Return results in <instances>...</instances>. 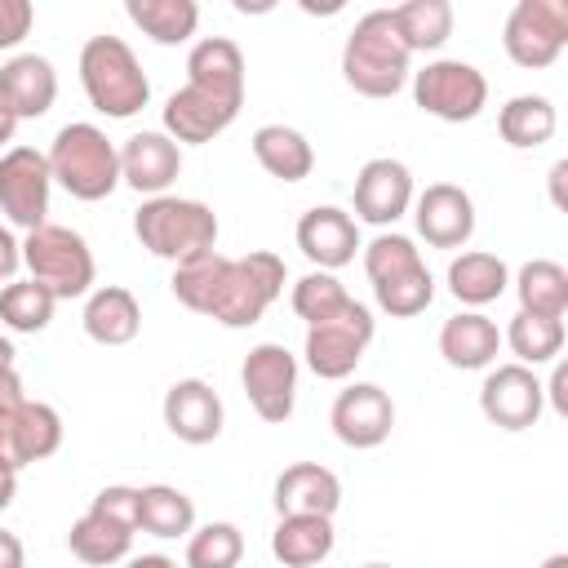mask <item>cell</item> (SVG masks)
<instances>
[{"label":"cell","instance_id":"bcb514c9","mask_svg":"<svg viewBox=\"0 0 568 568\" xmlns=\"http://www.w3.org/2000/svg\"><path fill=\"white\" fill-rule=\"evenodd\" d=\"M0 568H27V550L9 528H0Z\"/></svg>","mask_w":568,"mask_h":568},{"label":"cell","instance_id":"7c38bea8","mask_svg":"<svg viewBox=\"0 0 568 568\" xmlns=\"http://www.w3.org/2000/svg\"><path fill=\"white\" fill-rule=\"evenodd\" d=\"M62 448V417L58 408L40 399H22L13 408H0V470H22L31 462H44Z\"/></svg>","mask_w":568,"mask_h":568},{"label":"cell","instance_id":"f6af8a7d","mask_svg":"<svg viewBox=\"0 0 568 568\" xmlns=\"http://www.w3.org/2000/svg\"><path fill=\"white\" fill-rule=\"evenodd\" d=\"M27 395H22V377H18V368L13 364H0V408H13V404H22Z\"/></svg>","mask_w":568,"mask_h":568},{"label":"cell","instance_id":"30bf717a","mask_svg":"<svg viewBox=\"0 0 568 568\" xmlns=\"http://www.w3.org/2000/svg\"><path fill=\"white\" fill-rule=\"evenodd\" d=\"M240 382H244V395L253 404V413L271 426L288 422L293 417V399H297V355L284 346V342H257L248 355H244V368H240Z\"/></svg>","mask_w":568,"mask_h":568},{"label":"cell","instance_id":"ac0fdd59","mask_svg":"<svg viewBox=\"0 0 568 568\" xmlns=\"http://www.w3.org/2000/svg\"><path fill=\"white\" fill-rule=\"evenodd\" d=\"M297 248L306 253V262H315L320 271H337L346 262H355V248L359 244V222L337 209V204H315L297 217Z\"/></svg>","mask_w":568,"mask_h":568},{"label":"cell","instance_id":"8d00e7d4","mask_svg":"<svg viewBox=\"0 0 568 568\" xmlns=\"http://www.w3.org/2000/svg\"><path fill=\"white\" fill-rule=\"evenodd\" d=\"M222 271H226V257L213 248V253H200L191 262H178L173 266V297L195 311V315H209L213 297H217V284H222Z\"/></svg>","mask_w":568,"mask_h":568},{"label":"cell","instance_id":"ffe728a7","mask_svg":"<svg viewBox=\"0 0 568 568\" xmlns=\"http://www.w3.org/2000/svg\"><path fill=\"white\" fill-rule=\"evenodd\" d=\"M164 426L182 444H213L222 435V399L204 377H182L164 390Z\"/></svg>","mask_w":568,"mask_h":568},{"label":"cell","instance_id":"9a60e30c","mask_svg":"<svg viewBox=\"0 0 568 568\" xmlns=\"http://www.w3.org/2000/svg\"><path fill=\"white\" fill-rule=\"evenodd\" d=\"M351 200H355V217L359 222H368V226H395L413 209V173H408V164H399L390 155L368 160L355 173Z\"/></svg>","mask_w":568,"mask_h":568},{"label":"cell","instance_id":"f907efd6","mask_svg":"<svg viewBox=\"0 0 568 568\" xmlns=\"http://www.w3.org/2000/svg\"><path fill=\"white\" fill-rule=\"evenodd\" d=\"M13 493H18V475L13 470H0V510L13 501Z\"/></svg>","mask_w":568,"mask_h":568},{"label":"cell","instance_id":"836d02e7","mask_svg":"<svg viewBox=\"0 0 568 568\" xmlns=\"http://www.w3.org/2000/svg\"><path fill=\"white\" fill-rule=\"evenodd\" d=\"M501 342L515 351V364H524V368L555 364L559 351H564V320H546V315L515 311V320L506 324Z\"/></svg>","mask_w":568,"mask_h":568},{"label":"cell","instance_id":"ab89813d","mask_svg":"<svg viewBox=\"0 0 568 568\" xmlns=\"http://www.w3.org/2000/svg\"><path fill=\"white\" fill-rule=\"evenodd\" d=\"M288 302H293V315L306 320V328H311V324L337 315V311L351 302V293L342 288V280H337L333 271H311V275H302V280L293 284Z\"/></svg>","mask_w":568,"mask_h":568},{"label":"cell","instance_id":"11a10c76","mask_svg":"<svg viewBox=\"0 0 568 568\" xmlns=\"http://www.w3.org/2000/svg\"><path fill=\"white\" fill-rule=\"evenodd\" d=\"M364 568H390V564H364Z\"/></svg>","mask_w":568,"mask_h":568},{"label":"cell","instance_id":"6da1fadb","mask_svg":"<svg viewBox=\"0 0 568 568\" xmlns=\"http://www.w3.org/2000/svg\"><path fill=\"white\" fill-rule=\"evenodd\" d=\"M408 58L390 9H368L342 44V75L364 98H395L408 80Z\"/></svg>","mask_w":568,"mask_h":568},{"label":"cell","instance_id":"d6986e66","mask_svg":"<svg viewBox=\"0 0 568 568\" xmlns=\"http://www.w3.org/2000/svg\"><path fill=\"white\" fill-rule=\"evenodd\" d=\"M186 84L226 102V106H244V53H240V44L226 36L195 40L186 53Z\"/></svg>","mask_w":568,"mask_h":568},{"label":"cell","instance_id":"7dc6e473","mask_svg":"<svg viewBox=\"0 0 568 568\" xmlns=\"http://www.w3.org/2000/svg\"><path fill=\"white\" fill-rule=\"evenodd\" d=\"M568 368L564 364H555V373H550V386H541V395H550V404H555V413H568Z\"/></svg>","mask_w":568,"mask_h":568},{"label":"cell","instance_id":"ba28073f","mask_svg":"<svg viewBox=\"0 0 568 568\" xmlns=\"http://www.w3.org/2000/svg\"><path fill=\"white\" fill-rule=\"evenodd\" d=\"M413 102L444 124H466L488 106V80L462 58H435L413 75Z\"/></svg>","mask_w":568,"mask_h":568},{"label":"cell","instance_id":"e575fe53","mask_svg":"<svg viewBox=\"0 0 568 568\" xmlns=\"http://www.w3.org/2000/svg\"><path fill=\"white\" fill-rule=\"evenodd\" d=\"M142 506H138V528L151 537H186L195 528V501L173 488V484H146L138 488Z\"/></svg>","mask_w":568,"mask_h":568},{"label":"cell","instance_id":"603a6c76","mask_svg":"<svg viewBox=\"0 0 568 568\" xmlns=\"http://www.w3.org/2000/svg\"><path fill=\"white\" fill-rule=\"evenodd\" d=\"M235 115H240V106H226V102H217V98H209V93L182 84V89L169 93V102H164V133H169L178 146H182V142L200 146V142H213L217 133H226V129L235 124Z\"/></svg>","mask_w":568,"mask_h":568},{"label":"cell","instance_id":"44dd1931","mask_svg":"<svg viewBox=\"0 0 568 568\" xmlns=\"http://www.w3.org/2000/svg\"><path fill=\"white\" fill-rule=\"evenodd\" d=\"M58 98V71L40 53H13L0 67V106L13 120H40Z\"/></svg>","mask_w":568,"mask_h":568},{"label":"cell","instance_id":"7bdbcfd3","mask_svg":"<svg viewBox=\"0 0 568 568\" xmlns=\"http://www.w3.org/2000/svg\"><path fill=\"white\" fill-rule=\"evenodd\" d=\"M36 9L31 0H0V49H18L31 36Z\"/></svg>","mask_w":568,"mask_h":568},{"label":"cell","instance_id":"d6a6232c","mask_svg":"<svg viewBox=\"0 0 568 568\" xmlns=\"http://www.w3.org/2000/svg\"><path fill=\"white\" fill-rule=\"evenodd\" d=\"M67 546H71V555H75L80 564L106 568V564H120V559L129 555L133 532L120 528V524H111V519H102V515H93V510H84V515L71 524Z\"/></svg>","mask_w":568,"mask_h":568},{"label":"cell","instance_id":"5bb4252c","mask_svg":"<svg viewBox=\"0 0 568 568\" xmlns=\"http://www.w3.org/2000/svg\"><path fill=\"white\" fill-rule=\"evenodd\" d=\"M328 426H333V435L346 448H377V444L390 439L395 404H390V395L377 382H355V386L337 390L333 413H328Z\"/></svg>","mask_w":568,"mask_h":568},{"label":"cell","instance_id":"681fc988","mask_svg":"<svg viewBox=\"0 0 568 568\" xmlns=\"http://www.w3.org/2000/svg\"><path fill=\"white\" fill-rule=\"evenodd\" d=\"M129 568H178V559H169V555H133Z\"/></svg>","mask_w":568,"mask_h":568},{"label":"cell","instance_id":"d4e9b609","mask_svg":"<svg viewBox=\"0 0 568 568\" xmlns=\"http://www.w3.org/2000/svg\"><path fill=\"white\" fill-rule=\"evenodd\" d=\"M80 320H84V333L98 346H129L138 337V328H142V306H138V297L129 288L102 284V288L89 293Z\"/></svg>","mask_w":568,"mask_h":568},{"label":"cell","instance_id":"d590c367","mask_svg":"<svg viewBox=\"0 0 568 568\" xmlns=\"http://www.w3.org/2000/svg\"><path fill=\"white\" fill-rule=\"evenodd\" d=\"M53 306H58V297L44 284H36L31 275L9 280L0 288V324L13 328V333H44L49 320H53Z\"/></svg>","mask_w":568,"mask_h":568},{"label":"cell","instance_id":"2e32d148","mask_svg":"<svg viewBox=\"0 0 568 568\" xmlns=\"http://www.w3.org/2000/svg\"><path fill=\"white\" fill-rule=\"evenodd\" d=\"M413 222L430 248H462L475 235V200L457 182H430L413 200Z\"/></svg>","mask_w":568,"mask_h":568},{"label":"cell","instance_id":"7a4b0ae2","mask_svg":"<svg viewBox=\"0 0 568 568\" xmlns=\"http://www.w3.org/2000/svg\"><path fill=\"white\" fill-rule=\"evenodd\" d=\"M133 235L151 257H164L178 266V262H191L217 248V213L204 200L151 195L133 213Z\"/></svg>","mask_w":568,"mask_h":568},{"label":"cell","instance_id":"4fadbf2b","mask_svg":"<svg viewBox=\"0 0 568 568\" xmlns=\"http://www.w3.org/2000/svg\"><path fill=\"white\" fill-rule=\"evenodd\" d=\"M546 408V395H541V377L524 364H497L488 368L484 386H479V413L497 426V430H528L537 426Z\"/></svg>","mask_w":568,"mask_h":568},{"label":"cell","instance_id":"9c48e42d","mask_svg":"<svg viewBox=\"0 0 568 568\" xmlns=\"http://www.w3.org/2000/svg\"><path fill=\"white\" fill-rule=\"evenodd\" d=\"M568 44V4L564 0H519L506 13L501 49L515 67L541 71L550 67Z\"/></svg>","mask_w":568,"mask_h":568},{"label":"cell","instance_id":"60d3db41","mask_svg":"<svg viewBox=\"0 0 568 568\" xmlns=\"http://www.w3.org/2000/svg\"><path fill=\"white\" fill-rule=\"evenodd\" d=\"M422 266V248L408 240V235H395V231H382L377 240L364 244V275L368 284H382V280H395L404 271Z\"/></svg>","mask_w":568,"mask_h":568},{"label":"cell","instance_id":"1f68e13d","mask_svg":"<svg viewBox=\"0 0 568 568\" xmlns=\"http://www.w3.org/2000/svg\"><path fill=\"white\" fill-rule=\"evenodd\" d=\"M395 31L408 53H435L453 36V4L448 0H404L390 9Z\"/></svg>","mask_w":568,"mask_h":568},{"label":"cell","instance_id":"8fae6325","mask_svg":"<svg viewBox=\"0 0 568 568\" xmlns=\"http://www.w3.org/2000/svg\"><path fill=\"white\" fill-rule=\"evenodd\" d=\"M49 160L36 146H9L0 155V213L18 231H36L49 222Z\"/></svg>","mask_w":568,"mask_h":568},{"label":"cell","instance_id":"83f0119b","mask_svg":"<svg viewBox=\"0 0 568 568\" xmlns=\"http://www.w3.org/2000/svg\"><path fill=\"white\" fill-rule=\"evenodd\" d=\"M253 160L280 182H302L315 169V146L288 124H262L253 133Z\"/></svg>","mask_w":568,"mask_h":568},{"label":"cell","instance_id":"277c9868","mask_svg":"<svg viewBox=\"0 0 568 568\" xmlns=\"http://www.w3.org/2000/svg\"><path fill=\"white\" fill-rule=\"evenodd\" d=\"M80 84L93 111L129 120L151 102V80L120 36H89L80 49Z\"/></svg>","mask_w":568,"mask_h":568},{"label":"cell","instance_id":"484cf974","mask_svg":"<svg viewBox=\"0 0 568 568\" xmlns=\"http://www.w3.org/2000/svg\"><path fill=\"white\" fill-rule=\"evenodd\" d=\"M333 546H337V532H333V519L324 515H280L271 532V555L284 568H315L333 555Z\"/></svg>","mask_w":568,"mask_h":568},{"label":"cell","instance_id":"4316f807","mask_svg":"<svg viewBox=\"0 0 568 568\" xmlns=\"http://www.w3.org/2000/svg\"><path fill=\"white\" fill-rule=\"evenodd\" d=\"M506 284H510V266H506L497 253L470 248V253H457V257L448 262V293H453L462 306H470V311L497 302V297L506 293Z\"/></svg>","mask_w":568,"mask_h":568},{"label":"cell","instance_id":"b9f144b4","mask_svg":"<svg viewBox=\"0 0 568 568\" xmlns=\"http://www.w3.org/2000/svg\"><path fill=\"white\" fill-rule=\"evenodd\" d=\"M138 506H142V493L138 488H129V484H111V488H102L98 497H93V515H102V519H111V524H120V528H129V532H138Z\"/></svg>","mask_w":568,"mask_h":568},{"label":"cell","instance_id":"7402d4cb","mask_svg":"<svg viewBox=\"0 0 568 568\" xmlns=\"http://www.w3.org/2000/svg\"><path fill=\"white\" fill-rule=\"evenodd\" d=\"M271 497H275L280 515H324V519H333V510L342 506V479L320 462H293V466L280 470Z\"/></svg>","mask_w":568,"mask_h":568},{"label":"cell","instance_id":"e0dca14e","mask_svg":"<svg viewBox=\"0 0 568 568\" xmlns=\"http://www.w3.org/2000/svg\"><path fill=\"white\" fill-rule=\"evenodd\" d=\"M182 173V146L164 129H142L120 146V182L138 195H164Z\"/></svg>","mask_w":568,"mask_h":568},{"label":"cell","instance_id":"8992f818","mask_svg":"<svg viewBox=\"0 0 568 568\" xmlns=\"http://www.w3.org/2000/svg\"><path fill=\"white\" fill-rule=\"evenodd\" d=\"M280 293H284V257H275L266 248H253L244 257H226L209 320H217L222 328H248L266 315V306Z\"/></svg>","mask_w":568,"mask_h":568},{"label":"cell","instance_id":"74e56055","mask_svg":"<svg viewBox=\"0 0 568 568\" xmlns=\"http://www.w3.org/2000/svg\"><path fill=\"white\" fill-rule=\"evenodd\" d=\"M244 559V532L226 519H213L204 528H191L186 537V568H240Z\"/></svg>","mask_w":568,"mask_h":568},{"label":"cell","instance_id":"816d5d0a","mask_svg":"<svg viewBox=\"0 0 568 568\" xmlns=\"http://www.w3.org/2000/svg\"><path fill=\"white\" fill-rule=\"evenodd\" d=\"M13 133H18V120H13V115H9L4 106H0V151H4L9 142H13Z\"/></svg>","mask_w":568,"mask_h":568},{"label":"cell","instance_id":"f35d334b","mask_svg":"<svg viewBox=\"0 0 568 568\" xmlns=\"http://www.w3.org/2000/svg\"><path fill=\"white\" fill-rule=\"evenodd\" d=\"M373 297H377V306H382L386 315L413 320V315H422V311L435 302V280H430V271H426V262H422V266H413V271H404V275H395V280L373 284Z\"/></svg>","mask_w":568,"mask_h":568},{"label":"cell","instance_id":"cb8c5ba5","mask_svg":"<svg viewBox=\"0 0 568 568\" xmlns=\"http://www.w3.org/2000/svg\"><path fill=\"white\" fill-rule=\"evenodd\" d=\"M501 351V328L484 315V311H457L444 320L439 328V355L448 368H488Z\"/></svg>","mask_w":568,"mask_h":568},{"label":"cell","instance_id":"5b68a950","mask_svg":"<svg viewBox=\"0 0 568 568\" xmlns=\"http://www.w3.org/2000/svg\"><path fill=\"white\" fill-rule=\"evenodd\" d=\"M22 266L58 302H71V297L93 293V275H98L84 235L71 231V226H53V222L27 231V240H22Z\"/></svg>","mask_w":568,"mask_h":568},{"label":"cell","instance_id":"c3c4849f","mask_svg":"<svg viewBox=\"0 0 568 568\" xmlns=\"http://www.w3.org/2000/svg\"><path fill=\"white\" fill-rule=\"evenodd\" d=\"M564 178H568V160H555V169H550V195H555L559 209H564Z\"/></svg>","mask_w":568,"mask_h":568},{"label":"cell","instance_id":"f1b7e54d","mask_svg":"<svg viewBox=\"0 0 568 568\" xmlns=\"http://www.w3.org/2000/svg\"><path fill=\"white\" fill-rule=\"evenodd\" d=\"M559 129V115H555V102L541 98V93H515L501 111H497V133L506 146L515 151H532L541 142H550Z\"/></svg>","mask_w":568,"mask_h":568},{"label":"cell","instance_id":"52a82bcc","mask_svg":"<svg viewBox=\"0 0 568 568\" xmlns=\"http://www.w3.org/2000/svg\"><path fill=\"white\" fill-rule=\"evenodd\" d=\"M373 333H377L373 311L351 297L337 315H328V320H320V324L306 328V346H302L306 368L315 377H324V382H346L355 373V364L364 359Z\"/></svg>","mask_w":568,"mask_h":568},{"label":"cell","instance_id":"f5cc1de1","mask_svg":"<svg viewBox=\"0 0 568 568\" xmlns=\"http://www.w3.org/2000/svg\"><path fill=\"white\" fill-rule=\"evenodd\" d=\"M0 364H13V342L9 337H0Z\"/></svg>","mask_w":568,"mask_h":568},{"label":"cell","instance_id":"3957f363","mask_svg":"<svg viewBox=\"0 0 568 568\" xmlns=\"http://www.w3.org/2000/svg\"><path fill=\"white\" fill-rule=\"evenodd\" d=\"M44 160H49L53 182L71 200L98 204L120 186V151L98 124H84V120L62 124L53 133V146L44 151Z\"/></svg>","mask_w":568,"mask_h":568},{"label":"cell","instance_id":"4dcf8cb0","mask_svg":"<svg viewBox=\"0 0 568 568\" xmlns=\"http://www.w3.org/2000/svg\"><path fill=\"white\" fill-rule=\"evenodd\" d=\"M124 13L155 44H186L200 27L195 0H124Z\"/></svg>","mask_w":568,"mask_h":568},{"label":"cell","instance_id":"ee69618b","mask_svg":"<svg viewBox=\"0 0 568 568\" xmlns=\"http://www.w3.org/2000/svg\"><path fill=\"white\" fill-rule=\"evenodd\" d=\"M18 266H22V244L13 240L9 226H0V284H9L18 275Z\"/></svg>","mask_w":568,"mask_h":568},{"label":"cell","instance_id":"db71d44e","mask_svg":"<svg viewBox=\"0 0 568 568\" xmlns=\"http://www.w3.org/2000/svg\"><path fill=\"white\" fill-rule=\"evenodd\" d=\"M541 568H568V555H550Z\"/></svg>","mask_w":568,"mask_h":568},{"label":"cell","instance_id":"f546056e","mask_svg":"<svg viewBox=\"0 0 568 568\" xmlns=\"http://www.w3.org/2000/svg\"><path fill=\"white\" fill-rule=\"evenodd\" d=\"M515 297H519V311H528V315L564 320L568 315V271L550 257H532L515 275Z\"/></svg>","mask_w":568,"mask_h":568}]
</instances>
